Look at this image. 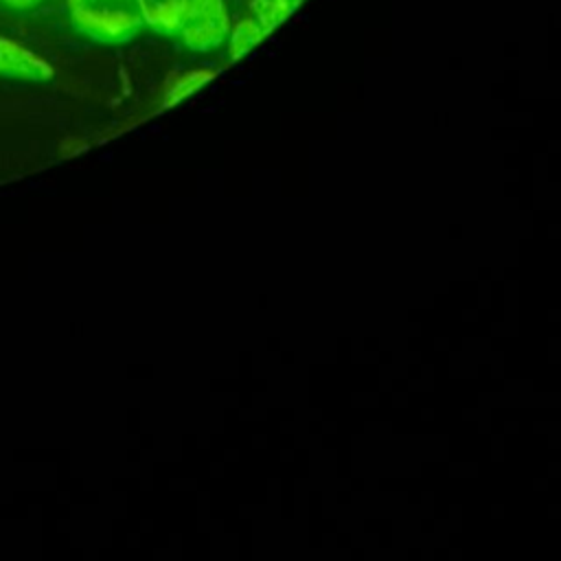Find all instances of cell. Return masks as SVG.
<instances>
[{
    "mask_svg": "<svg viewBox=\"0 0 561 561\" xmlns=\"http://www.w3.org/2000/svg\"><path fill=\"white\" fill-rule=\"evenodd\" d=\"M296 0H254V20L267 33L278 20H283Z\"/></svg>",
    "mask_w": 561,
    "mask_h": 561,
    "instance_id": "7",
    "label": "cell"
},
{
    "mask_svg": "<svg viewBox=\"0 0 561 561\" xmlns=\"http://www.w3.org/2000/svg\"><path fill=\"white\" fill-rule=\"evenodd\" d=\"M0 77L42 83L53 79V68L22 44L0 37Z\"/></svg>",
    "mask_w": 561,
    "mask_h": 561,
    "instance_id": "3",
    "label": "cell"
},
{
    "mask_svg": "<svg viewBox=\"0 0 561 561\" xmlns=\"http://www.w3.org/2000/svg\"><path fill=\"white\" fill-rule=\"evenodd\" d=\"M213 77H215L213 70H191V72L178 77L175 83L169 88V92H167V96H164V105L171 107V105L180 103V101L186 99L188 94L197 92V90H199L206 81H210Z\"/></svg>",
    "mask_w": 561,
    "mask_h": 561,
    "instance_id": "5",
    "label": "cell"
},
{
    "mask_svg": "<svg viewBox=\"0 0 561 561\" xmlns=\"http://www.w3.org/2000/svg\"><path fill=\"white\" fill-rule=\"evenodd\" d=\"M4 7L13 9V11H31L35 7H39L44 0H0Z\"/></svg>",
    "mask_w": 561,
    "mask_h": 561,
    "instance_id": "8",
    "label": "cell"
},
{
    "mask_svg": "<svg viewBox=\"0 0 561 561\" xmlns=\"http://www.w3.org/2000/svg\"><path fill=\"white\" fill-rule=\"evenodd\" d=\"M230 31V15L224 0H193L180 26V37L186 48L208 53L224 44Z\"/></svg>",
    "mask_w": 561,
    "mask_h": 561,
    "instance_id": "2",
    "label": "cell"
},
{
    "mask_svg": "<svg viewBox=\"0 0 561 561\" xmlns=\"http://www.w3.org/2000/svg\"><path fill=\"white\" fill-rule=\"evenodd\" d=\"M265 35V31L256 24L254 18H248L243 20L234 33H232V42H230V57L232 59H239L241 55H245L261 37Z\"/></svg>",
    "mask_w": 561,
    "mask_h": 561,
    "instance_id": "6",
    "label": "cell"
},
{
    "mask_svg": "<svg viewBox=\"0 0 561 561\" xmlns=\"http://www.w3.org/2000/svg\"><path fill=\"white\" fill-rule=\"evenodd\" d=\"M193 0H138L142 22L164 35L180 31Z\"/></svg>",
    "mask_w": 561,
    "mask_h": 561,
    "instance_id": "4",
    "label": "cell"
},
{
    "mask_svg": "<svg viewBox=\"0 0 561 561\" xmlns=\"http://www.w3.org/2000/svg\"><path fill=\"white\" fill-rule=\"evenodd\" d=\"M77 31L101 44L129 42L142 22L138 0H68Z\"/></svg>",
    "mask_w": 561,
    "mask_h": 561,
    "instance_id": "1",
    "label": "cell"
}]
</instances>
